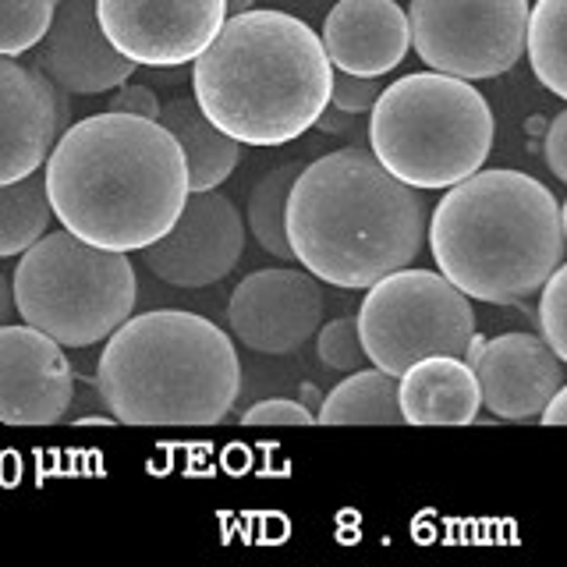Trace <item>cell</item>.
Segmentation results:
<instances>
[{"label":"cell","instance_id":"18","mask_svg":"<svg viewBox=\"0 0 567 567\" xmlns=\"http://www.w3.org/2000/svg\"><path fill=\"white\" fill-rule=\"evenodd\" d=\"M398 408L408 425H472L478 419V380L465 359L430 354L401 372Z\"/></svg>","mask_w":567,"mask_h":567},{"label":"cell","instance_id":"33","mask_svg":"<svg viewBox=\"0 0 567 567\" xmlns=\"http://www.w3.org/2000/svg\"><path fill=\"white\" fill-rule=\"evenodd\" d=\"M543 425H567V390L560 386L557 394H549V401L539 408Z\"/></svg>","mask_w":567,"mask_h":567},{"label":"cell","instance_id":"9","mask_svg":"<svg viewBox=\"0 0 567 567\" xmlns=\"http://www.w3.org/2000/svg\"><path fill=\"white\" fill-rule=\"evenodd\" d=\"M408 32L419 58L454 79H496L525 53L528 0H412Z\"/></svg>","mask_w":567,"mask_h":567},{"label":"cell","instance_id":"14","mask_svg":"<svg viewBox=\"0 0 567 567\" xmlns=\"http://www.w3.org/2000/svg\"><path fill=\"white\" fill-rule=\"evenodd\" d=\"M68 354L32 327H0V425H58L71 404Z\"/></svg>","mask_w":567,"mask_h":567},{"label":"cell","instance_id":"1","mask_svg":"<svg viewBox=\"0 0 567 567\" xmlns=\"http://www.w3.org/2000/svg\"><path fill=\"white\" fill-rule=\"evenodd\" d=\"M43 185L61 227L111 252H142L188 199L174 135L159 121L117 111L68 124L50 146Z\"/></svg>","mask_w":567,"mask_h":567},{"label":"cell","instance_id":"32","mask_svg":"<svg viewBox=\"0 0 567 567\" xmlns=\"http://www.w3.org/2000/svg\"><path fill=\"white\" fill-rule=\"evenodd\" d=\"M359 117H362V114L337 111V106H330V103H327L323 111H319V117H316L312 128L327 132V135H348V132H354V124H359Z\"/></svg>","mask_w":567,"mask_h":567},{"label":"cell","instance_id":"28","mask_svg":"<svg viewBox=\"0 0 567 567\" xmlns=\"http://www.w3.org/2000/svg\"><path fill=\"white\" fill-rule=\"evenodd\" d=\"M241 425H248V430H256V425H316V412L301 401L266 398L248 408L241 415Z\"/></svg>","mask_w":567,"mask_h":567},{"label":"cell","instance_id":"10","mask_svg":"<svg viewBox=\"0 0 567 567\" xmlns=\"http://www.w3.org/2000/svg\"><path fill=\"white\" fill-rule=\"evenodd\" d=\"M224 18V0H96L103 35L135 68L192 64Z\"/></svg>","mask_w":567,"mask_h":567},{"label":"cell","instance_id":"16","mask_svg":"<svg viewBox=\"0 0 567 567\" xmlns=\"http://www.w3.org/2000/svg\"><path fill=\"white\" fill-rule=\"evenodd\" d=\"M478 398L496 419H536L539 408L564 386V359L536 333H501L483 341L472 365Z\"/></svg>","mask_w":567,"mask_h":567},{"label":"cell","instance_id":"26","mask_svg":"<svg viewBox=\"0 0 567 567\" xmlns=\"http://www.w3.org/2000/svg\"><path fill=\"white\" fill-rule=\"evenodd\" d=\"M567 266L560 262L554 274L543 280L539 295V330H543V341L557 351V359H567Z\"/></svg>","mask_w":567,"mask_h":567},{"label":"cell","instance_id":"8","mask_svg":"<svg viewBox=\"0 0 567 567\" xmlns=\"http://www.w3.org/2000/svg\"><path fill=\"white\" fill-rule=\"evenodd\" d=\"M354 323L365 362L401 377L408 365L430 354L461 359L475 333V309L472 298L443 274L401 266L369 284Z\"/></svg>","mask_w":567,"mask_h":567},{"label":"cell","instance_id":"6","mask_svg":"<svg viewBox=\"0 0 567 567\" xmlns=\"http://www.w3.org/2000/svg\"><path fill=\"white\" fill-rule=\"evenodd\" d=\"M369 114V153L408 188H451L493 150L486 96L443 71H415L383 85Z\"/></svg>","mask_w":567,"mask_h":567},{"label":"cell","instance_id":"25","mask_svg":"<svg viewBox=\"0 0 567 567\" xmlns=\"http://www.w3.org/2000/svg\"><path fill=\"white\" fill-rule=\"evenodd\" d=\"M316 354L327 369L337 372H354L365 365V351H362V337H359V323L354 316H341L327 323L316 333Z\"/></svg>","mask_w":567,"mask_h":567},{"label":"cell","instance_id":"4","mask_svg":"<svg viewBox=\"0 0 567 567\" xmlns=\"http://www.w3.org/2000/svg\"><path fill=\"white\" fill-rule=\"evenodd\" d=\"M564 230L567 209L539 177L478 167L436 203L430 248L461 295L511 306L536 295L564 262Z\"/></svg>","mask_w":567,"mask_h":567},{"label":"cell","instance_id":"29","mask_svg":"<svg viewBox=\"0 0 567 567\" xmlns=\"http://www.w3.org/2000/svg\"><path fill=\"white\" fill-rule=\"evenodd\" d=\"M71 404H79V412H64L61 422H68V425H114V415L106 412V404L100 398L96 377L75 380V386H71Z\"/></svg>","mask_w":567,"mask_h":567},{"label":"cell","instance_id":"5","mask_svg":"<svg viewBox=\"0 0 567 567\" xmlns=\"http://www.w3.org/2000/svg\"><path fill=\"white\" fill-rule=\"evenodd\" d=\"M96 386L121 425L209 430L238 401L241 362L227 333L199 312L153 309L106 337Z\"/></svg>","mask_w":567,"mask_h":567},{"label":"cell","instance_id":"34","mask_svg":"<svg viewBox=\"0 0 567 567\" xmlns=\"http://www.w3.org/2000/svg\"><path fill=\"white\" fill-rule=\"evenodd\" d=\"M18 312H14V295H11V280L0 274V327L11 323Z\"/></svg>","mask_w":567,"mask_h":567},{"label":"cell","instance_id":"23","mask_svg":"<svg viewBox=\"0 0 567 567\" xmlns=\"http://www.w3.org/2000/svg\"><path fill=\"white\" fill-rule=\"evenodd\" d=\"M564 11L567 0H536L528 4L525 53L532 75L554 96H567V58H564Z\"/></svg>","mask_w":567,"mask_h":567},{"label":"cell","instance_id":"17","mask_svg":"<svg viewBox=\"0 0 567 567\" xmlns=\"http://www.w3.org/2000/svg\"><path fill=\"white\" fill-rule=\"evenodd\" d=\"M319 43L337 71L380 79L408 58L412 32L398 0H337L319 32Z\"/></svg>","mask_w":567,"mask_h":567},{"label":"cell","instance_id":"19","mask_svg":"<svg viewBox=\"0 0 567 567\" xmlns=\"http://www.w3.org/2000/svg\"><path fill=\"white\" fill-rule=\"evenodd\" d=\"M164 128L174 135V142L182 146L185 171H188V192H209L220 188L230 174H235L241 146L230 135H224L213 124L199 103L188 96H177L171 103H159V117Z\"/></svg>","mask_w":567,"mask_h":567},{"label":"cell","instance_id":"21","mask_svg":"<svg viewBox=\"0 0 567 567\" xmlns=\"http://www.w3.org/2000/svg\"><path fill=\"white\" fill-rule=\"evenodd\" d=\"M50 220L53 213L43 185V167L22 182L0 185V259L22 256L35 238L47 235Z\"/></svg>","mask_w":567,"mask_h":567},{"label":"cell","instance_id":"30","mask_svg":"<svg viewBox=\"0 0 567 567\" xmlns=\"http://www.w3.org/2000/svg\"><path fill=\"white\" fill-rule=\"evenodd\" d=\"M111 111L156 121L159 117V100H156V93H153L150 85H128V82H121V89H117L114 100H111Z\"/></svg>","mask_w":567,"mask_h":567},{"label":"cell","instance_id":"7","mask_svg":"<svg viewBox=\"0 0 567 567\" xmlns=\"http://www.w3.org/2000/svg\"><path fill=\"white\" fill-rule=\"evenodd\" d=\"M14 312L61 348H93L135 312L138 284L128 252L96 248L71 230H47L14 266Z\"/></svg>","mask_w":567,"mask_h":567},{"label":"cell","instance_id":"13","mask_svg":"<svg viewBox=\"0 0 567 567\" xmlns=\"http://www.w3.org/2000/svg\"><path fill=\"white\" fill-rule=\"evenodd\" d=\"M32 68L68 96H100L135 75V64L111 47L96 22V0H58Z\"/></svg>","mask_w":567,"mask_h":567},{"label":"cell","instance_id":"11","mask_svg":"<svg viewBox=\"0 0 567 567\" xmlns=\"http://www.w3.org/2000/svg\"><path fill=\"white\" fill-rule=\"evenodd\" d=\"M241 248L245 220L238 206L209 188L188 192L177 220L142 248V262L171 288H213L238 266Z\"/></svg>","mask_w":567,"mask_h":567},{"label":"cell","instance_id":"35","mask_svg":"<svg viewBox=\"0 0 567 567\" xmlns=\"http://www.w3.org/2000/svg\"><path fill=\"white\" fill-rule=\"evenodd\" d=\"M224 4H227V14H241L248 8H256V0H224Z\"/></svg>","mask_w":567,"mask_h":567},{"label":"cell","instance_id":"22","mask_svg":"<svg viewBox=\"0 0 567 567\" xmlns=\"http://www.w3.org/2000/svg\"><path fill=\"white\" fill-rule=\"evenodd\" d=\"M306 167V159H288L266 171L248 192V209H245V227L252 230V238L277 259H291L288 235H284V206H288V192L295 185L298 171Z\"/></svg>","mask_w":567,"mask_h":567},{"label":"cell","instance_id":"20","mask_svg":"<svg viewBox=\"0 0 567 567\" xmlns=\"http://www.w3.org/2000/svg\"><path fill=\"white\" fill-rule=\"evenodd\" d=\"M316 425H404L398 408V377L383 369H354L323 398Z\"/></svg>","mask_w":567,"mask_h":567},{"label":"cell","instance_id":"2","mask_svg":"<svg viewBox=\"0 0 567 567\" xmlns=\"http://www.w3.org/2000/svg\"><path fill=\"white\" fill-rule=\"evenodd\" d=\"M291 259L319 284L359 291L412 266L425 241L419 188L386 174L369 150H337L298 171L284 206Z\"/></svg>","mask_w":567,"mask_h":567},{"label":"cell","instance_id":"27","mask_svg":"<svg viewBox=\"0 0 567 567\" xmlns=\"http://www.w3.org/2000/svg\"><path fill=\"white\" fill-rule=\"evenodd\" d=\"M380 93H383L380 79L348 75V71H333V79H330V106L348 114H369Z\"/></svg>","mask_w":567,"mask_h":567},{"label":"cell","instance_id":"31","mask_svg":"<svg viewBox=\"0 0 567 567\" xmlns=\"http://www.w3.org/2000/svg\"><path fill=\"white\" fill-rule=\"evenodd\" d=\"M546 167L557 182H567V111L549 121L546 132Z\"/></svg>","mask_w":567,"mask_h":567},{"label":"cell","instance_id":"3","mask_svg":"<svg viewBox=\"0 0 567 567\" xmlns=\"http://www.w3.org/2000/svg\"><path fill=\"white\" fill-rule=\"evenodd\" d=\"M333 64L319 32L295 14L248 8L192 61L199 111L238 146H284L330 103Z\"/></svg>","mask_w":567,"mask_h":567},{"label":"cell","instance_id":"24","mask_svg":"<svg viewBox=\"0 0 567 567\" xmlns=\"http://www.w3.org/2000/svg\"><path fill=\"white\" fill-rule=\"evenodd\" d=\"M58 0H0V58L29 53L43 40Z\"/></svg>","mask_w":567,"mask_h":567},{"label":"cell","instance_id":"12","mask_svg":"<svg viewBox=\"0 0 567 567\" xmlns=\"http://www.w3.org/2000/svg\"><path fill=\"white\" fill-rule=\"evenodd\" d=\"M230 333L259 354H291L312 341L323 323V291L309 270H274L248 274L227 306Z\"/></svg>","mask_w":567,"mask_h":567},{"label":"cell","instance_id":"15","mask_svg":"<svg viewBox=\"0 0 567 567\" xmlns=\"http://www.w3.org/2000/svg\"><path fill=\"white\" fill-rule=\"evenodd\" d=\"M71 96L32 64L0 58V185L40 171L50 146L68 128Z\"/></svg>","mask_w":567,"mask_h":567}]
</instances>
